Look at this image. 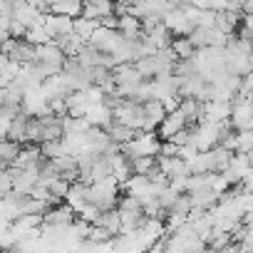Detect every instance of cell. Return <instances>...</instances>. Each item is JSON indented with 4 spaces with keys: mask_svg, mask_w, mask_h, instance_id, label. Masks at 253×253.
<instances>
[{
    "mask_svg": "<svg viewBox=\"0 0 253 253\" xmlns=\"http://www.w3.org/2000/svg\"><path fill=\"white\" fill-rule=\"evenodd\" d=\"M119 199H122V186H119L112 176L104 179V181L89 184V206H94L99 213L117 209Z\"/></svg>",
    "mask_w": 253,
    "mask_h": 253,
    "instance_id": "cell-1",
    "label": "cell"
},
{
    "mask_svg": "<svg viewBox=\"0 0 253 253\" xmlns=\"http://www.w3.org/2000/svg\"><path fill=\"white\" fill-rule=\"evenodd\" d=\"M122 154L126 159H144V157H152L157 159L162 154V142H159V134L157 132H139L129 144L122 147Z\"/></svg>",
    "mask_w": 253,
    "mask_h": 253,
    "instance_id": "cell-2",
    "label": "cell"
},
{
    "mask_svg": "<svg viewBox=\"0 0 253 253\" xmlns=\"http://www.w3.org/2000/svg\"><path fill=\"white\" fill-rule=\"evenodd\" d=\"M114 119L124 126H129L134 132H147V117H144V104L129 102V99H122V104L112 112Z\"/></svg>",
    "mask_w": 253,
    "mask_h": 253,
    "instance_id": "cell-3",
    "label": "cell"
},
{
    "mask_svg": "<svg viewBox=\"0 0 253 253\" xmlns=\"http://www.w3.org/2000/svg\"><path fill=\"white\" fill-rule=\"evenodd\" d=\"M218 126L221 124H196L191 129V147L199 154L211 152L213 147H218Z\"/></svg>",
    "mask_w": 253,
    "mask_h": 253,
    "instance_id": "cell-4",
    "label": "cell"
},
{
    "mask_svg": "<svg viewBox=\"0 0 253 253\" xmlns=\"http://www.w3.org/2000/svg\"><path fill=\"white\" fill-rule=\"evenodd\" d=\"M122 40H124V38L119 35V30H112V28H97L94 35H92V40H89V45H92L94 50L104 52V55H114L117 47L122 45Z\"/></svg>",
    "mask_w": 253,
    "mask_h": 253,
    "instance_id": "cell-5",
    "label": "cell"
},
{
    "mask_svg": "<svg viewBox=\"0 0 253 253\" xmlns=\"http://www.w3.org/2000/svg\"><path fill=\"white\" fill-rule=\"evenodd\" d=\"M75 221H77V213L67 204L55 206V209H47V213L42 216V226H47V228H67Z\"/></svg>",
    "mask_w": 253,
    "mask_h": 253,
    "instance_id": "cell-6",
    "label": "cell"
},
{
    "mask_svg": "<svg viewBox=\"0 0 253 253\" xmlns=\"http://www.w3.org/2000/svg\"><path fill=\"white\" fill-rule=\"evenodd\" d=\"M157 164L162 169V174L169 179V181H176V179H189L191 171H189V164L179 157H157Z\"/></svg>",
    "mask_w": 253,
    "mask_h": 253,
    "instance_id": "cell-7",
    "label": "cell"
},
{
    "mask_svg": "<svg viewBox=\"0 0 253 253\" xmlns=\"http://www.w3.org/2000/svg\"><path fill=\"white\" fill-rule=\"evenodd\" d=\"M184 129H189V122H186V117L181 114V109H174V112H169L167 119L162 122V126H159V137L169 142L171 137H176V134L184 132Z\"/></svg>",
    "mask_w": 253,
    "mask_h": 253,
    "instance_id": "cell-8",
    "label": "cell"
},
{
    "mask_svg": "<svg viewBox=\"0 0 253 253\" xmlns=\"http://www.w3.org/2000/svg\"><path fill=\"white\" fill-rule=\"evenodd\" d=\"M65 204H67L75 213H80L84 206H89V186L82 184V181H75V184L70 186V191H67Z\"/></svg>",
    "mask_w": 253,
    "mask_h": 253,
    "instance_id": "cell-9",
    "label": "cell"
},
{
    "mask_svg": "<svg viewBox=\"0 0 253 253\" xmlns=\"http://www.w3.org/2000/svg\"><path fill=\"white\" fill-rule=\"evenodd\" d=\"M72 23H75V20L62 18V15H52V13H47V15L42 18V25H45V30L50 33V38H52V40H57V38H62V35L72 33Z\"/></svg>",
    "mask_w": 253,
    "mask_h": 253,
    "instance_id": "cell-10",
    "label": "cell"
},
{
    "mask_svg": "<svg viewBox=\"0 0 253 253\" xmlns=\"http://www.w3.org/2000/svg\"><path fill=\"white\" fill-rule=\"evenodd\" d=\"M191 199V209L194 211H213L218 206V194L213 189H199L189 194Z\"/></svg>",
    "mask_w": 253,
    "mask_h": 253,
    "instance_id": "cell-11",
    "label": "cell"
},
{
    "mask_svg": "<svg viewBox=\"0 0 253 253\" xmlns=\"http://www.w3.org/2000/svg\"><path fill=\"white\" fill-rule=\"evenodd\" d=\"M107 139L112 142V144H117V147H124V144H129L139 132H134V129H129V126H124V124H119L117 119H112V124L107 126Z\"/></svg>",
    "mask_w": 253,
    "mask_h": 253,
    "instance_id": "cell-12",
    "label": "cell"
},
{
    "mask_svg": "<svg viewBox=\"0 0 253 253\" xmlns=\"http://www.w3.org/2000/svg\"><path fill=\"white\" fill-rule=\"evenodd\" d=\"M35 60H40V62H45V65H50V67H60V70H62L65 62H67V57L62 55V50H60L55 42L38 47V50H35Z\"/></svg>",
    "mask_w": 253,
    "mask_h": 253,
    "instance_id": "cell-13",
    "label": "cell"
},
{
    "mask_svg": "<svg viewBox=\"0 0 253 253\" xmlns=\"http://www.w3.org/2000/svg\"><path fill=\"white\" fill-rule=\"evenodd\" d=\"M167 107L162 104V102H157V99H152V102H147L144 104V117H147V132H154V129H159L162 126V122L167 119Z\"/></svg>",
    "mask_w": 253,
    "mask_h": 253,
    "instance_id": "cell-14",
    "label": "cell"
},
{
    "mask_svg": "<svg viewBox=\"0 0 253 253\" xmlns=\"http://www.w3.org/2000/svg\"><path fill=\"white\" fill-rule=\"evenodd\" d=\"M114 15V5L112 3H87V5H82V18H87V20H92V23H102V20H107V18H112Z\"/></svg>",
    "mask_w": 253,
    "mask_h": 253,
    "instance_id": "cell-15",
    "label": "cell"
},
{
    "mask_svg": "<svg viewBox=\"0 0 253 253\" xmlns=\"http://www.w3.org/2000/svg\"><path fill=\"white\" fill-rule=\"evenodd\" d=\"M55 45H57V47L62 50V55H65V57L70 60V57H77V55L82 52V47H84L87 42H84L82 38H77L75 33H67V35L57 38V40H55Z\"/></svg>",
    "mask_w": 253,
    "mask_h": 253,
    "instance_id": "cell-16",
    "label": "cell"
},
{
    "mask_svg": "<svg viewBox=\"0 0 253 253\" xmlns=\"http://www.w3.org/2000/svg\"><path fill=\"white\" fill-rule=\"evenodd\" d=\"M94 226H99V228H104L112 238H117V236H122V218H119V211L117 209H112V211H104L102 216H99V221L94 223Z\"/></svg>",
    "mask_w": 253,
    "mask_h": 253,
    "instance_id": "cell-17",
    "label": "cell"
},
{
    "mask_svg": "<svg viewBox=\"0 0 253 253\" xmlns=\"http://www.w3.org/2000/svg\"><path fill=\"white\" fill-rule=\"evenodd\" d=\"M82 5L84 3H75V0H67V3H50V13L77 20V18H82Z\"/></svg>",
    "mask_w": 253,
    "mask_h": 253,
    "instance_id": "cell-18",
    "label": "cell"
},
{
    "mask_svg": "<svg viewBox=\"0 0 253 253\" xmlns=\"http://www.w3.org/2000/svg\"><path fill=\"white\" fill-rule=\"evenodd\" d=\"M189 171L191 174H213V154L211 152H201L189 162Z\"/></svg>",
    "mask_w": 253,
    "mask_h": 253,
    "instance_id": "cell-19",
    "label": "cell"
},
{
    "mask_svg": "<svg viewBox=\"0 0 253 253\" xmlns=\"http://www.w3.org/2000/svg\"><path fill=\"white\" fill-rule=\"evenodd\" d=\"M171 52L176 55V60H194L196 47L189 42V38H174L171 40Z\"/></svg>",
    "mask_w": 253,
    "mask_h": 253,
    "instance_id": "cell-20",
    "label": "cell"
},
{
    "mask_svg": "<svg viewBox=\"0 0 253 253\" xmlns=\"http://www.w3.org/2000/svg\"><path fill=\"white\" fill-rule=\"evenodd\" d=\"M99 25L97 23H92V20H87V18H77L75 23H72V33L77 35V38H82L84 42H89L92 40V35H94V30H97Z\"/></svg>",
    "mask_w": 253,
    "mask_h": 253,
    "instance_id": "cell-21",
    "label": "cell"
},
{
    "mask_svg": "<svg viewBox=\"0 0 253 253\" xmlns=\"http://www.w3.org/2000/svg\"><path fill=\"white\" fill-rule=\"evenodd\" d=\"M87 243H92V246H109L112 243V236L104 231V228H99V226H89V233H87Z\"/></svg>",
    "mask_w": 253,
    "mask_h": 253,
    "instance_id": "cell-22",
    "label": "cell"
},
{
    "mask_svg": "<svg viewBox=\"0 0 253 253\" xmlns=\"http://www.w3.org/2000/svg\"><path fill=\"white\" fill-rule=\"evenodd\" d=\"M154 167H157V159H152V157H144V159H132V174H134V176H147Z\"/></svg>",
    "mask_w": 253,
    "mask_h": 253,
    "instance_id": "cell-23",
    "label": "cell"
},
{
    "mask_svg": "<svg viewBox=\"0 0 253 253\" xmlns=\"http://www.w3.org/2000/svg\"><path fill=\"white\" fill-rule=\"evenodd\" d=\"M8 132H10V122L5 117H0V142L8 139Z\"/></svg>",
    "mask_w": 253,
    "mask_h": 253,
    "instance_id": "cell-24",
    "label": "cell"
},
{
    "mask_svg": "<svg viewBox=\"0 0 253 253\" xmlns=\"http://www.w3.org/2000/svg\"><path fill=\"white\" fill-rule=\"evenodd\" d=\"M10 67V60H8V55H3V52H0V72H5Z\"/></svg>",
    "mask_w": 253,
    "mask_h": 253,
    "instance_id": "cell-25",
    "label": "cell"
},
{
    "mask_svg": "<svg viewBox=\"0 0 253 253\" xmlns=\"http://www.w3.org/2000/svg\"><path fill=\"white\" fill-rule=\"evenodd\" d=\"M248 157H251V167H253V154H248Z\"/></svg>",
    "mask_w": 253,
    "mask_h": 253,
    "instance_id": "cell-26",
    "label": "cell"
}]
</instances>
